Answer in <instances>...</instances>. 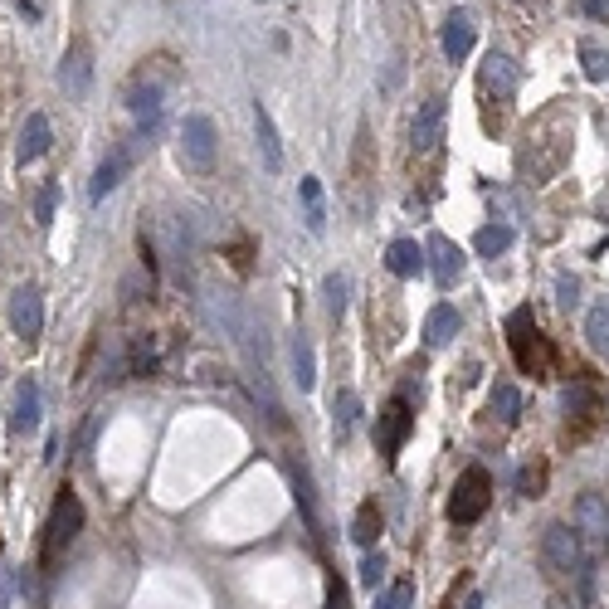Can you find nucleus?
Wrapping results in <instances>:
<instances>
[{
    "label": "nucleus",
    "instance_id": "1",
    "mask_svg": "<svg viewBox=\"0 0 609 609\" xmlns=\"http://www.w3.org/2000/svg\"><path fill=\"white\" fill-rule=\"evenodd\" d=\"M488 507H493V473L473 463V468L458 473L454 493H449V522L454 527H473Z\"/></svg>",
    "mask_w": 609,
    "mask_h": 609
},
{
    "label": "nucleus",
    "instance_id": "2",
    "mask_svg": "<svg viewBox=\"0 0 609 609\" xmlns=\"http://www.w3.org/2000/svg\"><path fill=\"white\" fill-rule=\"evenodd\" d=\"M507 346H512V356H517V366H522L527 376H546V371H551V346L536 332L532 307H517V312L507 317Z\"/></svg>",
    "mask_w": 609,
    "mask_h": 609
},
{
    "label": "nucleus",
    "instance_id": "3",
    "mask_svg": "<svg viewBox=\"0 0 609 609\" xmlns=\"http://www.w3.org/2000/svg\"><path fill=\"white\" fill-rule=\"evenodd\" d=\"M78 527H83V502H78L69 488L54 497V512H49V522H44V571H54L59 566V556L74 546Z\"/></svg>",
    "mask_w": 609,
    "mask_h": 609
},
{
    "label": "nucleus",
    "instance_id": "4",
    "mask_svg": "<svg viewBox=\"0 0 609 609\" xmlns=\"http://www.w3.org/2000/svg\"><path fill=\"white\" fill-rule=\"evenodd\" d=\"M215 152H220V137H215V122L205 113H191L181 122V161L191 171H215Z\"/></svg>",
    "mask_w": 609,
    "mask_h": 609
},
{
    "label": "nucleus",
    "instance_id": "5",
    "mask_svg": "<svg viewBox=\"0 0 609 609\" xmlns=\"http://www.w3.org/2000/svg\"><path fill=\"white\" fill-rule=\"evenodd\" d=\"M541 561H546V571H556V575L580 571L585 551H580V532H575L571 522H551V527L541 532Z\"/></svg>",
    "mask_w": 609,
    "mask_h": 609
},
{
    "label": "nucleus",
    "instance_id": "6",
    "mask_svg": "<svg viewBox=\"0 0 609 609\" xmlns=\"http://www.w3.org/2000/svg\"><path fill=\"white\" fill-rule=\"evenodd\" d=\"M410 429H415V415H410V405L395 395V400H385V410L376 415V449L385 458H395L405 449V439H410Z\"/></svg>",
    "mask_w": 609,
    "mask_h": 609
},
{
    "label": "nucleus",
    "instance_id": "7",
    "mask_svg": "<svg viewBox=\"0 0 609 609\" xmlns=\"http://www.w3.org/2000/svg\"><path fill=\"white\" fill-rule=\"evenodd\" d=\"M10 327L25 342H39V332H44V293H39L35 283H25V288L10 293Z\"/></svg>",
    "mask_w": 609,
    "mask_h": 609
},
{
    "label": "nucleus",
    "instance_id": "8",
    "mask_svg": "<svg viewBox=\"0 0 609 609\" xmlns=\"http://www.w3.org/2000/svg\"><path fill=\"white\" fill-rule=\"evenodd\" d=\"M424 259H429V273L439 288H454L458 273H463V249H458L449 234H429L424 239Z\"/></svg>",
    "mask_w": 609,
    "mask_h": 609
},
{
    "label": "nucleus",
    "instance_id": "9",
    "mask_svg": "<svg viewBox=\"0 0 609 609\" xmlns=\"http://www.w3.org/2000/svg\"><path fill=\"white\" fill-rule=\"evenodd\" d=\"M161 103H166V88H161L156 78H147L142 88L127 93V108H132V117H137L142 137H156V127H161Z\"/></svg>",
    "mask_w": 609,
    "mask_h": 609
},
{
    "label": "nucleus",
    "instance_id": "10",
    "mask_svg": "<svg viewBox=\"0 0 609 609\" xmlns=\"http://www.w3.org/2000/svg\"><path fill=\"white\" fill-rule=\"evenodd\" d=\"M132 161H137V147H122V152H113L98 171H93V181H88V200H108V195L127 181V171H132Z\"/></svg>",
    "mask_w": 609,
    "mask_h": 609
},
{
    "label": "nucleus",
    "instance_id": "11",
    "mask_svg": "<svg viewBox=\"0 0 609 609\" xmlns=\"http://www.w3.org/2000/svg\"><path fill=\"white\" fill-rule=\"evenodd\" d=\"M473 39H478V25H473V15L468 10H454L449 20H444V30H439V44H444V54L463 64L468 54H473Z\"/></svg>",
    "mask_w": 609,
    "mask_h": 609
},
{
    "label": "nucleus",
    "instance_id": "12",
    "mask_svg": "<svg viewBox=\"0 0 609 609\" xmlns=\"http://www.w3.org/2000/svg\"><path fill=\"white\" fill-rule=\"evenodd\" d=\"M444 117H449V108H444V98H429L424 108L415 113V152H434L439 147V137H444Z\"/></svg>",
    "mask_w": 609,
    "mask_h": 609
},
{
    "label": "nucleus",
    "instance_id": "13",
    "mask_svg": "<svg viewBox=\"0 0 609 609\" xmlns=\"http://www.w3.org/2000/svg\"><path fill=\"white\" fill-rule=\"evenodd\" d=\"M59 83H64V93H69V98H83V93H88V83H93L88 44H74V49L64 54V64H59Z\"/></svg>",
    "mask_w": 609,
    "mask_h": 609
},
{
    "label": "nucleus",
    "instance_id": "14",
    "mask_svg": "<svg viewBox=\"0 0 609 609\" xmlns=\"http://www.w3.org/2000/svg\"><path fill=\"white\" fill-rule=\"evenodd\" d=\"M39 410H44V400H39V385H35V381H20V385H15L10 429H15V434H35V429H39Z\"/></svg>",
    "mask_w": 609,
    "mask_h": 609
},
{
    "label": "nucleus",
    "instance_id": "15",
    "mask_svg": "<svg viewBox=\"0 0 609 609\" xmlns=\"http://www.w3.org/2000/svg\"><path fill=\"white\" fill-rule=\"evenodd\" d=\"M49 142H54V132H49V117H44V113H30V117H25V127H20V147H15L20 166L39 161V156L49 152Z\"/></svg>",
    "mask_w": 609,
    "mask_h": 609
},
{
    "label": "nucleus",
    "instance_id": "16",
    "mask_svg": "<svg viewBox=\"0 0 609 609\" xmlns=\"http://www.w3.org/2000/svg\"><path fill=\"white\" fill-rule=\"evenodd\" d=\"M385 268H390L395 278H419V273L429 268L424 244H415V239H395V244L385 249Z\"/></svg>",
    "mask_w": 609,
    "mask_h": 609
},
{
    "label": "nucleus",
    "instance_id": "17",
    "mask_svg": "<svg viewBox=\"0 0 609 609\" xmlns=\"http://www.w3.org/2000/svg\"><path fill=\"white\" fill-rule=\"evenodd\" d=\"M517 64L507 59V54H488L483 59V93H493V98H512L517 93Z\"/></svg>",
    "mask_w": 609,
    "mask_h": 609
},
{
    "label": "nucleus",
    "instance_id": "18",
    "mask_svg": "<svg viewBox=\"0 0 609 609\" xmlns=\"http://www.w3.org/2000/svg\"><path fill=\"white\" fill-rule=\"evenodd\" d=\"M254 137H259V156L268 171H283V142H278V127H273L264 103H254Z\"/></svg>",
    "mask_w": 609,
    "mask_h": 609
},
{
    "label": "nucleus",
    "instance_id": "19",
    "mask_svg": "<svg viewBox=\"0 0 609 609\" xmlns=\"http://www.w3.org/2000/svg\"><path fill=\"white\" fill-rule=\"evenodd\" d=\"M575 532L609 536V502L600 493H585L580 502H575Z\"/></svg>",
    "mask_w": 609,
    "mask_h": 609
},
{
    "label": "nucleus",
    "instance_id": "20",
    "mask_svg": "<svg viewBox=\"0 0 609 609\" xmlns=\"http://www.w3.org/2000/svg\"><path fill=\"white\" fill-rule=\"evenodd\" d=\"M454 332H458V312L449 303H439L424 317V346H429V351H444V346L454 342Z\"/></svg>",
    "mask_w": 609,
    "mask_h": 609
},
{
    "label": "nucleus",
    "instance_id": "21",
    "mask_svg": "<svg viewBox=\"0 0 609 609\" xmlns=\"http://www.w3.org/2000/svg\"><path fill=\"white\" fill-rule=\"evenodd\" d=\"M356 419H361V395L351 390V385H342L337 395H332V434L337 439H351V429H356Z\"/></svg>",
    "mask_w": 609,
    "mask_h": 609
},
{
    "label": "nucleus",
    "instance_id": "22",
    "mask_svg": "<svg viewBox=\"0 0 609 609\" xmlns=\"http://www.w3.org/2000/svg\"><path fill=\"white\" fill-rule=\"evenodd\" d=\"M351 541L356 546H376L381 541V507L376 502H361L356 517H351Z\"/></svg>",
    "mask_w": 609,
    "mask_h": 609
},
{
    "label": "nucleus",
    "instance_id": "23",
    "mask_svg": "<svg viewBox=\"0 0 609 609\" xmlns=\"http://www.w3.org/2000/svg\"><path fill=\"white\" fill-rule=\"evenodd\" d=\"M512 239H517L512 225H483V229H478V239H473V249H478L483 259H497V254H507V249H512Z\"/></svg>",
    "mask_w": 609,
    "mask_h": 609
},
{
    "label": "nucleus",
    "instance_id": "24",
    "mask_svg": "<svg viewBox=\"0 0 609 609\" xmlns=\"http://www.w3.org/2000/svg\"><path fill=\"white\" fill-rule=\"evenodd\" d=\"M585 337H590V346H595V356H605L609 361V298L590 307V317H585Z\"/></svg>",
    "mask_w": 609,
    "mask_h": 609
},
{
    "label": "nucleus",
    "instance_id": "25",
    "mask_svg": "<svg viewBox=\"0 0 609 609\" xmlns=\"http://www.w3.org/2000/svg\"><path fill=\"white\" fill-rule=\"evenodd\" d=\"M298 195H303V205H307V229L322 234V229H327V215H322V186H317V176H303V181H298Z\"/></svg>",
    "mask_w": 609,
    "mask_h": 609
},
{
    "label": "nucleus",
    "instance_id": "26",
    "mask_svg": "<svg viewBox=\"0 0 609 609\" xmlns=\"http://www.w3.org/2000/svg\"><path fill=\"white\" fill-rule=\"evenodd\" d=\"M488 410L497 415V424H517V419H522V390H517V385H497Z\"/></svg>",
    "mask_w": 609,
    "mask_h": 609
},
{
    "label": "nucleus",
    "instance_id": "27",
    "mask_svg": "<svg viewBox=\"0 0 609 609\" xmlns=\"http://www.w3.org/2000/svg\"><path fill=\"white\" fill-rule=\"evenodd\" d=\"M293 376H298V390H312V385H317V361H312L307 337H293Z\"/></svg>",
    "mask_w": 609,
    "mask_h": 609
},
{
    "label": "nucleus",
    "instance_id": "28",
    "mask_svg": "<svg viewBox=\"0 0 609 609\" xmlns=\"http://www.w3.org/2000/svg\"><path fill=\"white\" fill-rule=\"evenodd\" d=\"M322 307H327V317L346 312V273H327L322 278Z\"/></svg>",
    "mask_w": 609,
    "mask_h": 609
},
{
    "label": "nucleus",
    "instance_id": "29",
    "mask_svg": "<svg viewBox=\"0 0 609 609\" xmlns=\"http://www.w3.org/2000/svg\"><path fill=\"white\" fill-rule=\"evenodd\" d=\"M580 64H585V78H595V83L609 78V54L600 44H580Z\"/></svg>",
    "mask_w": 609,
    "mask_h": 609
},
{
    "label": "nucleus",
    "instance_id": "30",
    "mask_svg": "<svg viewBox=\"0 0 609 609\" xmlns=\"http://www.w3.org/2000/svg\"><path fill=\"white\" fill-rule=\"evenodd\" d=\"M293 488H298V507H303L307 527H317V507H312V478H307L303 463H293Z\"/></svg>",
    "mask_w": 609,
    "mask_h": 609
},
{
    "label": "nucleus",
    "instance_id": "31",
    "mask_svg": "<svg viewBox=\"0 0 609 609\" xmlns=\"http://www.w3.org/2000/svg\"><path fill=\"white\" fill-rule=\"evenodd\" d=\"M566 410H571V415H595V410H600V395H595L590 385H571V390H566Z\"/></svg>",
    "mask_w": 609,
    "mask_h": 609
},
{
    "label": "nucleus",
    "instance_id": "32",
    "mask_svg": "<svg viewBox=\"0 0 609 609\" xmlns=\"http://www.w3.org/2000/svg\"><path fill=\"white\" fill-rule=\"evenodd\" d=\"M410 605H415V585L410 580H395L381 600H376V609H410Z\"/></svg>",
    "mask_w": 609,
    "mask_h": 609
},
{
    "label": "nucleus",
    "instance_id": "33",
    "mask_svg": "<svg viewBox=\"0 0 609 609\" xmlns=\"http://www.w3.org/2000/svg\"><path fill=\"white\" fill-rule=\"evenodd\" d=\"M381 580H385V556H381V551H371V556L361 561V585H371V590H376Z\"/></svg>",
    "mask_w": 609,
    "mask_h": 609
},
{
    "label": "nucleus",
    "instance_id": "34",
    "mask_svg": "<svg viewBox=\"0 0 609 609\" xmlns=\"http://www.w3.org/2000/svg\"><path fill=\"white\" fill-rule=\"evenodd\" d=\"M54 205H59V186H44L39 200H35V220H39V225H49V220H54Z\"/></svg>",
    "mask_w": 609,
    "mask_h": 609
},
{
    "label": "nucleus",
    "instance_id": "35",
    "mask_svg": "<svg viewBox=\"0 0 609 609\" xmlns=\"http://www.w3.org/2000/svg\"><path fill=\"white\" fill-rule=\"evenodd\" d=\"M517 488H522L527 497H541V488H546V468H522Z\"/></svg>",
    "mask_w": 609,
    "mask_h": 609
},
{
    "label": "nucleus",
    "instance_id": "36",
    "mask_svg": "<svg viewBox=\"0 0 609 609\" xmlns=\"http://www.w3.org/2000/svg\"><path fill=\"white\" fill-rule=\"evenodd\" d=\"M556 298H561V307L571 312V307L580 303V283H575V278H556Z\"/></svg>",
    "mask_w": 609,
    "mask_h": 609
},
{
    "label": "nucleus",
    "instance_id": "37",
    "mask_svg": "<svg viewBox=\"0 0 609 609\" xmlns=\"http://www.w3.org/2000/svg\"><path fill=\"white\" fill-rule=\"evenodd\" d=\"M580 10H585L590 20H609V0H580Z\"/></svg>",
    "mask_w": 609,
    "mask_h": 609
},
{
    "label": "nucleus",
    "instance_id": "38",
    "mask_svg": "<svg viewBox=\"0 0 609 609\" xmlns=\"http://www.w3.org/2000/svg\"><path fill=\"white\" fill-rule=\"evenodd\" d=\"M327 609H346V585H342V580H332V590H327Z\"/></svg>",
    "mask_w": 609,
    "mask_h": 609
},
{
    "label": "nucleus",
    "instance_id": "39",
    "mask_svg": "<svg viewBox=\"0 0 609 609\" xmlns=\"http://www.w3.org/2000/svg\"><path fill=\"white\" fill-rule=\"evenodd\" d=\"M15 5H20V10L30 15V20H39V0H15Z\"/></svg>",
    "mask_w": 609,
    "mask_h": 609
},
{
    "label": "nucleus",
    "instance_id": "40",
    "mask_svg": "<svg viewBox=\"0 0 609 609\" xmlns=\"http://www.w3.org/2000/svg\"><path fill=\"white\" fill-rule=\"evenodd\" d=\"M463 609H483V595H468V600H463Z\"/></svg>",
    "mask_w": 609,
    "mask_h": 609
},
{
    "label": "nucleus",
    "instance_id": "41",
    "mask_svg": "<svg viewBox=\"0 0 609 609\" xmlns=\"http://www.w3.org/2000/svg\"><path fill=\"white\" fill-rule=\"evenodd\" d=\"M259 5H268V0H259Z\"/></svg>",
    "mask_w": 609,
    "mask_h": 609
}]
</instances>
